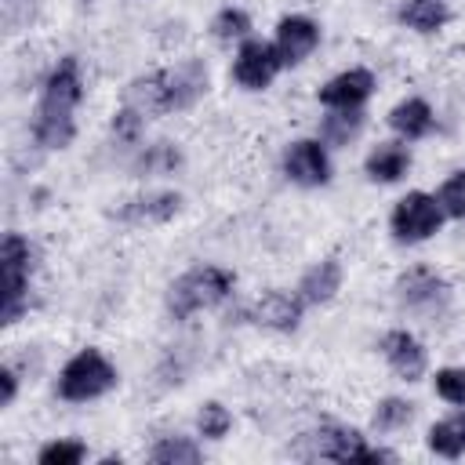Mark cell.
Wrapping results in <instances>:
<instances>
[{
	"mask_svg": "<svg viewBox=\"0 0 465 465\" xmlns=\"http://www.w3.org/2000/svg\"><path fill=\"white\" fill-rule=\"evenodd\" d=\"M425 443H429V450L440 454V458H461V454H465V407L454 411V414H447V418H440V421L429 429Z\"/></svg>",
	"mask_w": 465,
	"mask_h": 465,
	"instance_id": "cell-21",
	"label": "cell"
},
{
	"mask_svg": "<svg viewBox=\"0 0 465 465\" xmlns=\"http://www.w3.org/2000/svg\"><path fill=\"white\" fill-rule=\"evenodd\" d=\"M392 291H396L400 309L418 312V316H440L450 302V283L432 265H407L396 276Z\"/></svg>",
	"mask_w": 465,
	"mask_h": 465,
	"instance_id": "cell-7",
	"label": "cell"
},
{
	"mask_svg": "<svg viewBox=\"0 0 465 465\" xmlns=\"http://www.w3.org/2000/svg\"><path fill=\"white\" fill-rule=\"evenodd\" d=\"M443 207L436 200V193H425V189H411L407 196H400L392 203V214H389V229H392V240L396 243H425L440 232L443 225Z\"/></svg>",
	"mask_w": 465,
	"mask_h": 465,
	"instance_id": "cell-6",
	"label": "cell"
},
{
	"mask_svg": "<svg viewBox=\"0 0 465 465\" xmlns=\"http://www.w3.org/2000/svg\"><path fill=\"white\" fill-rule=\"evenodd\" d=\"M0 385H4V392H0V407H11L15 396H18V371H15L11 363H0Z\"/></svg>",
	"mask_w": 465,
	"mask_h": 465,
	"instance_id": "cell-32",
	"label": "cell"
},
{
	"mask_svg": "<svg viewBox=\"0 0 465 465\" xmlns=\"http://www.w3.org/2000/svg\"><path fill=\"white\" fill-rule=\"evenodd\" d=\"M116 385H120L116 363L102 349L87 345L65 360V367L58 371V381H54V392L65 403H91V400H102L105 392H113Z\"/></svg>",
	"mask_w": 465,
	"mask_h": 465,
	"instance_id": "cell-5",
	"label": "cell"
},
{
	"mask_svg": "<svg viewBox=\"0 0 465 465\" xmlns=\"http://www.w3.org/2000/svg\"><path fill=\"white\" fill-rule=\"evenodd\" d=\"M341 280H345L341 262H338V258H320L316 265H309V269L302 272V280H298L294 291L302 294L305 305H327V302L341 291Z\"/></svg>",
	"mask_w": 465,
	"mask_h": 465,
	"instance_id": "cell-19",
	"label": "cell"
},
{
	"mask_svg": "<svg viewBox=\"0 0 465 465\" xmlns=\"http://www.w3.org/2000/svg\"><path fill=\"white\" fill-rule=\"evenodd\" d=\"M396 22L411 33L432 36L450 22V7H447V0H400L396 4Z\"/></svg>",
	"mask_w": 465,
	"mask_h": 465,
	"instance_id": "cell-20",
	"label": "cell"
},
{
	"mask_svg": "<svg viewBox=\"0 0 465 465\" xmlns=\"http://www.w3.org/2000/svg\"><path fill=\"white\" fill-rule=\"evenodd\" d=\"M363 109H327L323 124H320V138L327 142V149L334 145H349L360 131H363Z\"/></svg>",
	"mask_w": 465,
	"mask_h": 465,
	"instance_id": "cell-23",
	"label": "cell"
},
{
	"mask_svg": "<svg viewBox=\"0 0 465 465\" xmlns=\"http://www.w3.org/2000/svg\"><path fill=\"white\" fill-rule=\"evenodd\" d=\"M203 458V447L193 436H160L149 450L153 465H196Z\"/></svg>",
	"mask_w": 465,
	"mask_h": 465,
	"instance_id": "cell-25",
	"label": "cell"
},
{
	"mask_svg": "<svg viewBox=\"0 0 465 465\" xmlns=\"http://www.w3.org/2000/svg\"><path fill=\"white\" fill-rule=\"evenodd\" d=\"M305 309H309V305L302 302V294H298V291L272 287V291H265V294L251 305V320H254L258 327H265V331L291 334V331H298V327H302Z\"/></svg>",
	"mask_w": 465,
	"mask_h": 465,
	"instance_id": "cell-12",
	"label": "cell"
},
{
	"mask_svg": "<svg viewBox=\"0 0 465 465\" xmlns=\"http://www.w3.org/2000/svg\"><path fill=\"white\" fill-rule=\"evenodd\" d=\"M109 134L116 138V145L134 149V145H142L145 116H142L138 109H131V105H124V102H120V109H116V113H113V120H109Z\"/></svg>",
	"mask_w": 465,
	"mask_h": 465,
	"instance_id": "cell-27",
	"label": "cell"
},
{
	"mask_svg": "<svg viewBox=\"0 0 465 465\" xmlns=\"http://www.w3.org/2000/svg\"><path fill=\"white\" fill-rule=\"evenodd\" d=\"M280 69H287V65H283V58H280L272 40H262V36L240 40L236 58H232V80L243 91H265L280 76Z\"/></svg>",
	"mask_w": 465,
	"mask_h": 465,
	"instance_id": "cell-8",
	"label": "cell"
},
{
	"mask_svg": "<svg viewBox=\"0 0 465 465\" xmlns=\"http://www.w3.org/2000/svg\"><path fill=\"white\" fill-rule=\"evenodd\" d=\"M294 458L305 461H396L392 450L385 447H371L363 432H356L352 425H338V421H323L309 432L298 436L294 443Z\"/></svg>",
	"mask_w": 465,
	"mask_h": 465,
	"instance_id": "cell-4",
	"label": "cell"
},
{
	"mask_svg": "<svg viewBox=\"0 0 465 465\" xmlns=\"http://www.w3.org/2000/svg\"><path fill=\"white\" fill-rule=\"evenodd\" d=\"M276 51L283 65H302L320 47V25L309 15H283L276 22Z\"/></svg>",
	"mask_w": 465,
	"mask_h": 465,
	"instance_id": "cell-14",
	"label": "cell"
},
{
	"mask_svg": "<svg viewBox=\"0 0 465 465\" xmlns=\"http://www.w3.org/2000/svg\"><path fill=\"white\" fill-rule=\"evenodd\" d=\"M378 352L385 356V363L392 367L396 378L403 381H421L429 371V352L418 341V334H411L407 327H392L378 338Z\"/></svg>",
	"mask_w": 465,
	"mask_h": 465,
	"instance_id": "cell-10",
	"label": "cell"
},
{
	"mask_svg": "<svg viewBox=\"0 0 465 465\" xmlns=\"http://www.w3.org/2000/svg\"><path fill=\"white\" fill-rule=\"evenodd\" d=\"M411 171V145L403 138L396 142H378L367 156H363V174L378 185H392Z\"/></svg>",
	"mask_w": 465,
	"mask_h": 465,
	"instance_id": "cell-18",
	"label": "cell"
},
{
	"mask_svg": "<svg viewBox=\"0 0 465 465\" xmlns=\"http://www.w3.org/2000/svg\"><path fill=\"white\" fill-rule=\"evenodd\" d=\"M385 124H389V131H392L396 138H403V142H421V138L432 134V127H436V113H432V105H429L425 98L414 94V98L396 102V105L389 109Z\"/></svg>",
	"mask_w": 465,
	"mask_h": 465,
	"instance_id": "cell-16",
	"label": "cell"
},
{
	"mask_svg": "<svg viewBox=\"0 0 465 465\" xmlns=\"http://www.w3.org/2000/svg\"><path fill=\"white\" fill-rule=\"evenodd\" d=\"M124 105L138 109L145 120H149V116H167V113H174V109H171L167 69H153V73H142V76L127 80V87H124Z\"/></svg>",
	"mask_w": 465,
	"mask_h": 465,
	"instance_id": "cell-15",
	"label": "cell"
},
{
	"mask_svg": "<svg viewBox=\"0 0 465 465\" xmlns=\"http://www.w3.org/2000/svg\"><path fill=\"white\" fill-rule=\"evenodd\" d=\"M414 414H418V403H414V400L385 396V400H378L374 411H371V429H374V432H400V429H407V425L414 421Z\"/></svg>",
	"mask_w": 465,
	"mask_h": 465,
	"instance_id": "cell-24",
	"label": "cell"
},
{
	"mask_svg": "<svg viewBox=\"0 0 465 465\" xmlns=\"http://www.w3.org/2000/svg\"><path fill=\"white\" fill-rule=\"evenodd\" d=\"M84 458H87V443L80 440H51L36 450L40 465H80Z\"/></svg>",
	"mask_w": 465,
	"mask_h": 465,
	"instance_id": "cell-29",
	"label": "cell"
},
{
	"mask_svg": "<svg viewBox=\"0 0 465 465\" xmlns=\"http://www.w3.org/2000/svg\"><path fill=\"white\" fill-rule=\"evenodd\" d=\"M251 15L243 11V7H222L214 18H211V33H214V40H222V44H232V40H247L251 36Z\"/></svg>",
	"mask_w": 465,
	"mask_h": 465,
	"instance_id": "cell-26",
	"label": "cell"
},
{
	"mask_svg": "<svg viewBox=\"0 0 465 465\" xmlns=\"http://www.w3.org/2000/svg\"><path fill=\"white\" fill-rule=\"evenodd\" d=\"M374 87H378L374 73L363 69V65H352V69L334 73V76L316 91V98H320L323 109H363L367 98L374 94Z\"/></svg>",
	"mask_w": 465,
	"mask_h": 465,
	"instance_id": "cell-13",
	"label": "cell"
},
{
	"mask_svg": "<svg viewBox=\"0 0 465 465\" xmlns=\"http://www.w3.org/2000/svg\"><path fill=\"white\" fill-rule=\"evenodd\" d=\"M167 84H171V109H193L203 94H207V65L203 58H182L178 65L167 69Z\"/></svg>",
	"mask_w": 465,
	"mask_h": 465,
	"instance_id": "cell-17",
	"label": "cell"
},
{
	"mask_svg": "<svg viewBox=\"0 0 465 465\" xmlns=\"http://www.w3.org/2000/svg\"><path fill=\"white\" fill-rule=\"evenodd\" d=\"M178 211H182V193H178V189H149V193H138V196L124 200V203L113 211V218H116L120 225L142 229V225H163V222H171Z\"/></svg>",
	"mask_w": 465,
	"mask_h": 465,
	"instance_id": "cell-11",
	"label": "cell"
},
{
	"mask_svg": "<svg viewBox=\"0 0 465 465\" xmlns=\"http://www.w3.org/2000/svg\"><path fill=\"white\" fill-rule=\"evenodd\" d=\"M287 182L302 185V189H320L331 182V153H327V142L316 134V138H294L287 149H283V160H280Z\"/></svg>",
	"mask_w": 465,
	"mask_h": 465,
	"instance_id": "cell-9",
	"label": "cell"
},
{
	"mask_svg": "<svg viewBox=\"0 0 465 465\" xmlns=\"http://www.w3.org/2000/svg\"><path fill=\"white\" fill-rule=\"evenodd\" d=\"M236 291V272L225 265H193L167 287V312L171 320H189L203 309H218Z\"/></svg>",
	"mask_w": 465,
	"mask_h": 465,
	"instance_id": "cell-3",
	"label": "cell"
},
{
	"mask_svg": "<svg viewBox=\"0 0 465 465\" xmlns=\"http://www.w3.org/2000/svg\"><path fill=\"white\" fill-rule=\"evenodd\" d=\"M40 269V247L25 232H4L0 240V323L11 327L29 312V283Z\"/></svg>",
	"mask_w": 465,
	"mask_h": 465,
	"instance_id": "cell-2",
	"label": "cell"
},
{
	"mask_svg": "<svg viewBox=\"0 0 465 465\" xmlns=\"http://www.w3.org/2000/svg\"><path fill=\"white\" fill-rule=\"evenodd\" d=\"M436 200H440V207H443V214H447V218L465 222V167H461V171H454V174L440 185Z\"/></svg>",
	"mask_w": 465,
	"mask_h": 465,
	"instance_id": "cell-30",
	"label": "cell"
},
{
	"mask_svg": "<svg viewBox=\"0 0 465 465\" xmlns=\"http://www.w3.org/2000/svg\"><path fill=\"white\" fill-rule=\"evenodd\" d=\"M182 163V149L174 142H153V145H142L131 171L138 178H153V174H174V167Z\"/></svg>",
	"mask_w": 465,
	"mask_h": 465,
	"instance_id": "cell-22",
	"label": "cell"
},
{
	"mask_svg": "<svg viewBox=\"0 0 465 465\" xmlns=\"http://www.w3.org/2000/svg\"><path fill=\"white\" fill-rule=\"evenodd\" d=\"M84 102V65L76 54H62L44 84L33 109V142L40 149H69L76 138V109Z\"/></svg>",
	"mask_w": 465,
	"mask_h": 465,
	"instance_id": "cell-1",
	"label": "cell"
},
{
	"mask_svg": "<svg viewBox=\"0 0 465 465\" xmlns=\"http://www.w3.org/2000/svg\"><path fill=\"white\" fill-rule=\"evenodd\" d=\"M229 429H232V414H229L225 403L207 400V403L196 411V432H200L203 440H225Z\"/></svg>",
	"mask_w": 465,
	"mask_h": 465,
	"instance_id": "cell-28",
	"label": "cell"
},
{
	"mask_svg": "<svg viewBox=\"0 0 465 465\" xmlns=\"http://www.w3.org/2000/svg\"><path fill=\"white\" fill-rule=\"evenodd\" d=\"M432 389L440 400L454 403V407H465V367H440L436 378H432Z\"/></svg>",
	"mask_w": 465,
	"mask_h": 465,
	"instance_id": "cell-31",
	"label": "cell"
}]
</instances>
